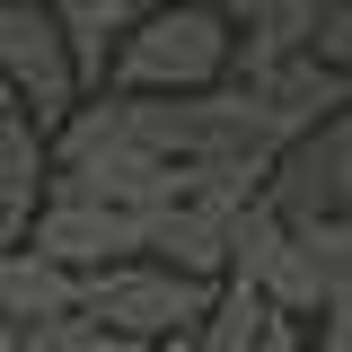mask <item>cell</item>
Returning <instances> with one entry per match:
<instances>
[{
  "label": "cell",
  "mask_w": 352,
  "mask_h": 352,
  "mask_svg": "<svg viewBox=\"0 0 352 352\" xmlns=\"http://www.w3.org/2000/svg\"><path fill=\"white\" fill-rule=\"evenodd\" d=\"M229 62H238L229 9H212V0H159L115 44L106 88H124V97H194V88H220Z\"/></svg>",
  "instance_id": "cell-1"
},
{
  "label": "cell",
  "mask_w": 352,
  "mask_h": 352,
  "mask_svg": "<svg viewBox=\"0 0 352 352\" xmlns=\"http://www.w3.org/2000/svg\"><path fill=\"white\" fill-rule=\"evenodd\" d=\"M212 291L203 273H176L159 256H124V264H97L80 273V308L88 317H106L124 344H168V335H194L203 317H212Z\"/></svg>",
  "instance_id": "cell-2"
},
{
  "label": "cell",
  "mask_w": 352,
  "mask_h": 352,
  "mask_svg": "<svg viewBox=\"0 0 352 352\" xmlns=\"http://www.w3.org/2000/svg\"><path fill=\"white\" fill-rule=\"evenodd\" d=\"M0 71H9V97L44 132H62L88 97V71L62 36V18H53V0H0Z\"/></svg>",
  "instance_id": "cell-3"
},
{
  "label": "cell",
  "mask_w": 352,
  "mask_h": 352,
  "mask_svg": "<svg viewBox=\"0 0 352 352\" xmlns=\"http://www.w3.org/2000/svg\"><path fill=\"white\" fill-rule=\"evenodd\" d=\"M264 194H273V212L291 220V229L352 212V115L300 132V141H282V150H273V185H264Z\"/></svg>",
  "instance_id": "cell-4"
},
{
  "label": "cell",
  "mask_w": 352,
  "mask_h": 352,
  "mask_svg": "<svg viewBox=\"0 0 352 352\" xmlns=\"http://www.w3.org/2000/svg\"><path fill=\"white\" fill-rule=\"evenodd\" d=\"M27 247H44L71 273H97V264L150 256V212H124V203H88V194H44Z\"/></svg>",
  "instance_id": "cell-5"
},
{
  "label": "cell",
  "mask_w": 352,
  "mask_h": 352,
  "mask_svg": "<svg viewBox=\"0 0 352 352\" xmlns=\"http://www.w3.org/2000/svg\"><path fill=\"white\" fill-rule=\"evenodd\" d=\"M185 168L159 159V150H141V141H106V150H88V159H62L53 168V194H88V203H124V212H168Z\"/></svg>",
  "instance_id": "cell-6"
},
{
  "label": "cell",
  "mask_w": 352,
  "mask_h": 352,
  "mask_svg": "<svg viewBox=\"0 0 352 352\" xmlns=\"http://www.w3.org/2000/svg\"><path fill=\"white\" fill-rule=\"evenodd\" d=\"M247 88L264 97V115H273V132H282V141H300V132H317V124H335V115H352V71L317 62V53H300V62H273V71H256Z\"/></svg>",
  "instance_id": "cell-7"
},
{
  "label": "cell",
  "mask_w": 352,
  "mask_h": 352,
  "mask_svg": "<svg viewBox=\"0 0 352 352\" xmlns=\"http://www.w3.org/2000/svg\"><path fill=\"white\" fill-rule=\"evenodd\" d=\"M44 194H53V132L27 106H0V229H9V247L36 229Z\"/></svg>",
  "instance_id": "cell-8"
},
{
  "label": "cell",
  "mask_w": 352,
  "mask_h": 352,
  "mask_svg": "<svg viewBox=\"0 0 352 352\" xmlns=\"http://www.w3.org/2000/svg\"><path fill=\"white\" fill-rule=\"evenodd\" d=\"M80 308V273L53 264L44 247H0V317L9 326H44V317H71Z\"/></svg>",
  "instance_id": "cell-9"
},
{
  "label": "cell",
  "mask_w": 352,
  "mask_h": 352,
  "mask_svg": "<svg viewBox=\"0 0 352 352\" xmlns=\"http://www.w3.org/2000/svg\"><path fill=\"white\" fill-rule=\"evenodd\" d=\"M150 256L176 264V273L220 282V273H229V212H203V203H168V212H150Z\"/></svg>",
  "instance_id": "cell-10"
},
{
  "label": "cell",
  "mask_w": 352,
  "mask_h": 352,
  "mask_svg": "<svg viewBox=\"0 0 352 352\" xmlns=\"http://www.w3.org/2000/svg\"><path fill=\"white\" fill-rule=\"evenodd\" d=\"M326 9H335V0H264L256 18H247V36H238V80H256V71H273V62L317 53Z\"/></svg>",
  "instance_id": "cell-11"
},
{
  "label": "cell",
  "mask_w": 352,
  "mask_h": 352,
  "mask_svg": "<svg viewBox=\"0 0 352 352\" xmlns=\"http://www.w3.org/2000/svg\"><path fill=\"white\" fill-rule=\"evenodd\" d=\"M273 317H282V308L264 300V282H247V273H220V291H212V317L194 326V352H256Z\"/></svg>",
  "instance_id": "cell-12"
},
{
  "label": "cell",
  "mask_w": 352,
  "mask_h": 352,
  "mask_svg": "<svg viewBox=\"0 0 352 352\" xmlns=\"http://www.w3.org/2000/svg\"><path fill=\"white\" fill-rule=\"evenodd\" d=\"M53 18H62V36H71V53H80L88 88H106V62H115V44L132 36L141 0H53Z\"/></svg>",
  "instance_id": "cell-13"
},
{
  "label": "cell",
  "mask_w": 352,
  "mask_h": 352,
  "mask_svg": "<svg viewBox=\"0 0 352 352\" xmlns=\"http://www.w3.org/2000/svg\"><path fill=\"white\" fill-rule=\"evenodd\" d=\"M282 247H291V220L273 212V194H256L247 212L229 220V273H247V282H264Z\"/></svg>",
  "instance_id": "cell-14"
},
{
  "label": "cell",
  "mask_w": 352,
  "mask_h": 352,
  "mask_svg": "<svg viewBox=\"0 0 352 352\" xmlns=\"http://www.w3.org/2000/svg\"><path fill=\"white\" fill-rule=\"evenodd\" d=\"M18 335H27V352H141V344H124L106 317H88V308L44 317V326H18Z\"/></svg>",
  "instance_id": "cell-15"
},
{
  "label": "cell",
  "mask_w": 352,
  "mask_h": 352,
  "mask_svg": "<svg viewBox=\"0 0 352 352\" xmlns=\"http://www.w3.org/2000/svg\"><path fill=\"white\" fill-rule=\"evenodd\" d=\"M300 238H308V256H317V282H326V300H352V212L308 220Z\"/></svg>",
  "instance_id": "cell-16"
},
{
  "label": "cell",
  "mask_w": 352,
  "mask_h": 352,
  "mask_svg": "<svg viewBox=\"0 0 352 352\" xmlns=\"http://www.w3.org/2000/svg\"><path fill=\"white\" fill-rule=\"evenodd\" d=\"M317 62L352 71V0H335V9H326V27H317Z\"/></svg>",
  "instance_id": "cell-17"
},
{
  "label": "cell",
  "mask_w": 352,
  "mask_h": 352,
  "mask_svg": "<svg viewBox=\"0 0 352 352\" xmlns=\"http://www.w3.org/2000/svg\"><path fill=\"white\" fill-rule=\"evenodd\" d=\"M317 352H352V300H326V308H317Z\"/></svg>",
  "instance_id": "cell-18"
},
{
  "label": "cell",
  "mask_w": 352,
  "mask_h": 352,
  "mask_svg": "<svg viewBox=\"0 0 352 352\" xmlns=\"http://www.w3.org/2000/svg\"><path fill=\"white\" fill-rule=\"evenodd\" d=\"M256 352H317V344H308V335H300V317H273V326H264V344Z\"/></svg>",
  "instance_id": "cell-19"
},
{
  "label": "cell",
  "mask_w": 352,
  "mask_h": 352,
  "mask_svg": "<svg viewBox=\"0 0 352 352\" xmlns=\"http://www.w3.org/2000/svg\"><path fill=\"white\" fill-rule=\"evenodd\" d=\"M141 352H194V335H168V344H141Z\"/></svg>",
  "instance_id": "cell-20"
},
{
  "label": "cell",
  "mask_w": 352,
  "mask_h": 352,
  "mask_svg": "<svg viewBox=\"0 0 352 352\" xmlns=\"http://www.w3.org/2000/svg\"><path fill=\"white\" fill-rule=\"evenodd\" d=\"M0 352H27V335H0Z\"/></svg>",
  "instance_id": "cell-21"
},
{
  "label": "cell",
  "mask_w": 352,
  "mask_h": 352,
  "mask_svg": "<svg viewBox=\"0 0 352 352\" xmlns=\"http://www.w3.org/2000/svg\"><path fill=\"white\" fill-rule=\"evenodd\" d=\"M0 106H18V97H9V71H0Z\"/></svg>",
  "instance_id": "cell-22"
},
{
  "label": "cell",
  "mask_w": 352,
  "mask_h": 352,
  "mask_svg": "<svg viewBox=\"0 0 352 352\" xmlns=\"http://www.w3.org/2000/svg\"><path fill=\"white\" fill-rule=\"evenodd\" d=\"M0 335H18V326H9V317H0Z\"/></svg>",
  "instance_id": "cell-23"
},
{
  "label": "cell",
  "mask_w": 352,
  "mask_h": 352,
  "mask_svg": "<svg viewBox=\"0 0 352 352\" xmlns=\"http://www.w3.org/2000/svg\"><path fill=\"white\" fill-rule=\"evenodd\" d=\"M141 9H159V0H141Z\"/></svg>",
  "instance_id": "cell-24"
},
{
  "label": "cell",
  "mask_w": 352,
  "mask_h": 352,
  "mask_svg": "<svg viewBox=\"0 0 352 352\" xmlns=\"http://www.w3.org/2000/svg\"><path fill=\"white\" fill-rule=\"evenodd\" d=\"M0 247H9V229H0Z\"/></svg>",
  "instance_id": "cell-25"
}]
</instances>
